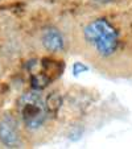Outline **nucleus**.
<instances>
[{"instance_id": "f257e3e1", "label": "nucleus", "mask_w": 132, "mask_h": 149, "mask_svg": "<svg viewBox=\"0 0 132 149\" xmlns=\"http://www.w3.org/2000/svg\"><path fill=\"white\" fill-rule=\"evenodd\" d=\"M83 40L101 58L112 56L119 44L118 32L104 19H95L87 24L83 28Z\"/></svg>"}, {"instance_id": "7ed1b4c3", "label": "nucleus", "mask_w": 132, "mask_h": 149, "mask_svg": "<svg viewBox=\"0 0 132 149\" xmlns=\"http://www.w3.org/2000/svg\"><path fill=\"white\" fill-rule=\"evenodd\" d=\"M0 141L7 146H13L19 145L20 143V135L17 131L16 123L13 119L6 118L1 123H0Z\"/></svg>"}, {"instance_id": "39448f33", "label": "nucleus", "mask_w": 132, "mask_h": 149, "mask_svg": "<svg viewBox=\"0 0 132 149\" xmlns=\"http://www.w3.org/2000/svg\"><path fill=\"white\" fill-rule=\"evenodd\" d=\"M96 1H101V3H106V1H110V0H96Z\"/></svg>"}, {"instance_id": "20e7f679", "label": "nucleus", "mask_w": 132, "mask_h": 149, "mask_svg": "<svg viewBox=\"0 0 132 149\" xmlns=\"http://www.w3.org/2000/svg\"><path fill=\"white\" fill-rule=\"evenodd\" d=\"M41 42L44 48L50 53H58V52L64 50L65 46V41L62 37L61 32L57 28H46L45 31L42 32L41 36Z\"/></svg>"}, {"instance_id": "f03ea898", "label": "nucleus", "mask_w": 132, "mask_h": 149, "mask_svg": "<svg viewBox=\"0 0 132 149\" xmlns=\"http://www.w3.org/2000/svg\"><path fill=\"white\" fill-rule=\"evenodd\" d=\"M19 112L24 124L29 130H37L44 124L48 113V108L41 95L36 91L24 94L19 100Z\"/></svg>"}]
</instances>
